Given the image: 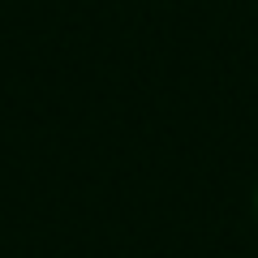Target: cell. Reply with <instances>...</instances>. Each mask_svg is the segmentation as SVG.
I'll return each instance as SVG.
<instances>
[{
    "label": "cell",
    "mask_w": 258,
    "mask_h": 258,
    "mask_svg": "<svg viewBox=\"0 0 258 258\" xmlns=\"http://www.w3.org/2000/svg\"><path fill=\"white\" fill-rule=\"evenodd\" d=\"M254 203H258V198H254Z\"/></svg>",
    "instance_id": "obj_1"
}]
</instances>
